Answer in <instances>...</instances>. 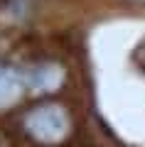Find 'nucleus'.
<instances>
[{
    "label": "nucleus",
    "instance_id": "1",
    "mask_svg": "<svg viewBox=\"0 0 145 147\" xmlns=\"http://www.w3.org/2000/svg\"><path fill=\"white\" fill-rule=\"evenodd\" d=\"M25 130L42 145H57L69 135V115L62 105H39L27 113Z\"/></svg>",
    "mask_w": 145,
    "mask_h": 147
},
{
    "label": "nucleus",
    "instance_id": "3",
    "mask_svg": "<svg viewBox=\"0 0 145 147\" xmlns=\"http://www.w3.org/2000/svg\"><path fill=\"white\" fill-rule=\"evenodd\" d=\"M22 88H25V81L17 76V71L0 64V110L15 105L22 96Z\"/></svg>",
    "mask_w": 145,
    "mask_h": 147
},
{
    "label": "nucleus",
    "instance_id": "4",
    "mask_svg": "<svg viewBox=\"0 0 145 147\" xmlns=\"http://www.w3.org/2000/svg\"><path fill=\"white\" fill-rule=\"evenodd\" d=\"M133 61H135V66H138L140 71L145 74V37L138 42V47H135V52H133Z\"/></svg>",
    "mask_w": 145,
    "mask_h": 147
},
{
    "label": "nucleus",
    "instance_id": "5",
    "mask_svg": "<svg viewBox=\"0 0 145 147\" xmlns=\"http://www.w3.org/2000/svg\"><path fill=\"white\" fill-rule=\"evenodd\" d=\"M0 147H5V142H3V140H0Z\"/></svg>",
    "mask_w": 145,
    "mask_h": 147
},
{
    "label": "nucleus",
    "instance_id": "2",
    "mask_svg": "<svg viewBox=\"0 0 145 147\" xmlns=\"http://www.w3.org/2000/svg\"><path fill=\"white\" fill-rule=\"evenodd\" d=\"M62 81H64V71L57 64H37L25 74V84L32 91H39V93L54 91L57 86H62Z\"/></svg>",
    "mask_w": 145,
    "mask_h": 147
}]
</instances>
